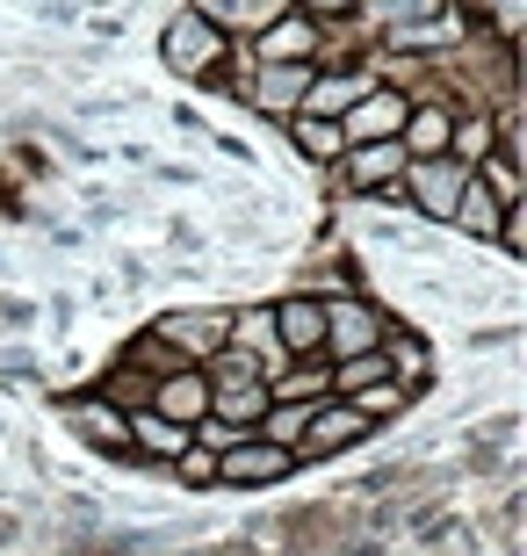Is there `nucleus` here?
I'll return each instance as SVG.
<instances>
[{"label":"nucleus","instance_id":"21","mask_svg":"<svg viewBox=\"0 0 527 556\" xmlns=\"http://www.w3.org/2000/svg\"><path fill=\"white\" fill-rule=\"evenodd\" d=\"M347 405H354V413H362L368 427H376V419H398V413H405V405H412V391H398V383L384 376V383H368V391H354Z\"/></svg>","mask_w":527,"mask_h":556},{"label":"nucleus","instance_id":"19","mask_svg":"<svg viewBox=\"0 0 527 556\" xmlns=\"http://www.w3.org/2000/svg\"><path fill=\"white\" fill-rule=\"evenodd\" d=\"M289 144H297L304 160H318V166H332L347 152V138H340L332 116H289Z\"/></svg>","mask_w":527,"mask_h":556},{"label":"nucleus","instance_id":"14","mask_svg":"<svg viewBox=\"0 0 527 556\" xmlns=\"http://www.w3.org/2000/svg\"><path fill=\"white\" fill-rule=\"evenodd\" d=\"M318 65H261V80H253V109L261 116H289V109L304 102V87Z\"/></svg>","mask_w":527,"mask_h":556},{"label":"nucleus","instance_id":"18","mask_svg":"<svg viewBox=\"0 0 527 556\" xmlns=\"http://www.w3.org/2000/svg\"><path fill=\"white\" fill-rule=\"evenodd\" d=\"M469 174H477V181L491 188V203H506V210L527 195V188H520V152H513V144H491V152H485L477 166H469Z\"/></svg>","mask_w":527,"mask_h":556},{"label":"nucleus","instance_id":"9","mask_svg":"<svg viewBox=\"0 0 527 556\" xmlns=\"http://www.w3.org/2000/svg\"><path fill=\"white\" fill-rule=\"evenodd\" d=\"M405 116H412V102L398 94V87H376V80H368L362 94H354V109L340 116V138H347V144L398 138V130H405Z\"/></svg>","mask_w":527,"mask_h":556},{"label":"nucleus","instance_id":"10","mask_svg":"<svg viewBox=\"0 0 527 556\" xmlns=\"http://www.w3.org/2000/svg\"><path fill=\"white\" fill-rule=\"evenodd\" d=\"M145 405H152L160 419H174V427L196 433V419H210V376L203 369H166V376H152Z\"/></svg>","mask_w":527,"mask_h":556},{"label":"nucleus","instance_id":"11","mask_svg":"<svg viewBox=\"0 0 527 556\" xmlns=\"http://www.w3.org/2000/svg\"><path fill=\"white\" fill-rule=\"evenodd\" d=\"M267 318H275L283 362H311V354L325 348V304L318 296H283V304H267Z\"/></svg>","mask_w":527,"mask_h":556},{"label":"nucleus","instance_id":"4","mask_svg":"<svg viewBox=\"0 0 527 556\" xmlns=\"http://www.w3.org/2000/svg\"><path fill=\"white\" fill-rule=\"evenodd\" d=\"M152 340H160L174 362H188V369H203L210 354L231 340V311H166L160 326H152Z\"/></svg>","mask_w":527,"mask_h":556},{"label":"nucleus","instance_id":"17","mask_svg":"<svg viewBox=\"0 0 527 556\" xmlns=\"http://www.w3.org/2000/svg\"><path fill=\"white\" fill-rule=\"evenodd\" d=\"M499 217H506V203H491V188L469 174V188L455 195V217H448V225L469 231V239H499Z\"/></svg>","mask_w":527,"mask_h":556},{"label":"nucleus","instance_id":"15","mask_svg":"<svg viewBox=\"0 0 527 556\" xmlns=\"http://www.w3.org/2000/svg\"><path fill=\"white\" fill-rule=\"evenodd\" d=\"M368 87V73H311L304 102H297V116H332L340 124L347 109H354V94Z\"/></svg>","mask_w":527,"mask_h":556},{"label":"nucleus","instance_id":"12","mask_svg":"<svg viewBox=\"0 0 527 556\" xmlns=\"http://www.w3.org/2000/svg\"><path fill=\"white\" fill-rule=\"evenodd\" d=\"M65 427L80 433L95 455H130V413L109 405V397H73L65 405Z\"/></svg>","mask_w":527,"mask_h":556},{"label":"nucleus","instance_id":"5","mask_svg":"<svg viewBox=\"0 0 527 556\" xmlns=\"http://www.w3.org/2000/svg\"><path fill=\"white\" fill-rule=\"evenodd\" d=\"M469 188V166L463 160H405V181H398V195H412V210L419 217H434V225H448L455 217V195Z\"/></svg>","mask_w":527,"mask_h":556},{"label":"nucleus","instance_id":"8","mask_svg":"<svg viewBox=\"0 0 527 556\" xmlns=\"http://www.w3.org/2000/svg\"><path fill=\"white\" fill-rule=\"evenodd\" d=\"M318 51H325V22H311V15H275L253 37V65H318Z\"/></svg>","mask_w":527,"mask_h":556},{"label":"nucleus","instance_id":"16","mask_svg":"<svg viewBox=\"0 0 527 556\" xmlns=\"http://www.w3.org/2000/svg\"><path fill=\"white\" fill-rule=\"evenodd\" d=\"M196 441H188V427H174V419H160L152 405H138L130 413V455H188Z\"/></svg>","mask_w":527,"mask_h":556},{"label":"nucleus","instance_id":"25","mask_svg":"<svg viewBox=\"0 0 527 556\" xmlns=\"http://www.w3.org/2000/svg\"><path fill=\"white\" fill-rule=\"evenodd\" d=\"M297 15H311V22H332V15H354L362 0H289Z\"/></svg>","mask_w":527,"mask_h":556},{"label":"nucleus","instance_id":"6","mask_svg":"<svg viewBox=\"0 0 527 556\" xmlns=\"http://www.w3.org/2000/svg\"><path fill=\"white\" fill-rule=\"evenodd\" d=\"M354 441H368V419L347 405V397H325V405H311L304 433H297V463H332V455H347Z\"/></svg>","mask_w":527,"mask_h":556},{"label":"nucleus","instance_id":"24","mask_svg":"<svg viewBox=\"0 0 527 556\" xmlns=\"http://www.w3.org/2000/svg\"><path fill=\"white\" fill-rule=\"evenodd\" d=\"M181 484H188V492L217 484V455H210V448H188V455H181Z\"/></svg>","mask_w":527,"mask_h":556},{"label":"nucleus","instance_id":"20","mask_svg":"<svg viewBox=\"0 0 527 556\" xmlns=\"http://www.w3.org/2000/svg\"><path fill=\"white\" fill-rule=\"evenodd\" d=\"M448 0H362V15L376 22V29H412V22L426 15H441Z\"/></svg>","mask_w":527,"mask_h":556},{"label":"nucleus","instance_id":"7","mask_svg":"<svg viewBox=\"0 0 527 556\" xmlns=\"http://www.w3.org/2000/svg\"><path fill=\"white\" fill-rule=\"evenodd\" d=\"M340 181L354 188V195H398V181H405V144L398 138L347 144L340 152Z\"/></svg>","mask_w":527,"mask_h":556},{"label":"nucleus","instance_id":"1","mask_svg":"<svg viewBox=\"0 0 527 556\" xmlns=\"http://www.w3.org/2000/svg\"><path fill=\"white\" fill-rule=\"evenodd\" d=\"M160 59H166V73H181V80H217L224 59H231V37L210 29L196 8H181V15L160 29Z\"/></svg>","mask_w":527,"mask_h":556},{"label":"nucleus","instance_id":"23","mask_svg":"<svg viewBox=\"0 0 527 556\" xmlns=\"http://www.w3.org/2000/svg\"><path fill=\"white\" fill-rule=\"evenodd\" d=\"M491 247L506 253V261H520V253H527V203H513L506 217H499V239H491Z\"/></svg>","mask_w":527,"mask_h":556},{"label":"nucleus","instance_id":"22","mask_svg":"<svg viewBox=\"0 0 527 556\" xmlns=\"http://www.w3.org/2000/svg\"><path fill=\"white\" fill-rule=\"evenodd\" d=\"M485 22H491V43L506 51V43H520V29H527V0H485Z\"/></svg>","mask_w":527,"mask_h":556},{"label":"nucleus","instance_id":"3","mask_svg":"<svg viewBox=\"0 0 527 556\" xmlns=\"http://www.w3.org/2000/svg\"><path fill=\"white\" fill-rule=\"evenodd\" d=\"M289 470H297V455L261 441V433H239L231 448H217V484H231V492H267V484H283Z\"/></svg>","mask_w":527,"mask_h":556},{"label":"nucleus","instance_id":"2","mask_svg":"<svg viewBox=\"0 0 527 556\" xmlns=\"http://www.w3.org/2000/svg\"><path fill=\"white\" fill-rule=\"evenodd\" d=\"M325 304V362H347V354H368V348H384V332L390 318L376 304H362V296H318Z\"/></svg>","mask_w":527,"mask_h":556},{"label":"nucleus","instance_id":"13","mask_svg":"<svg viewBox=\"0 0 527 556\" xmlns=\"http://www.w3.org/2000/svg\"><path fill=\"white\" fill-rule=\"evenodd\" d=\"M196 15L210 22V29H224V37H261L275 15H289V0H196Z\"/></svg>","mask_w":527,"mask_h":556}]
</instances>
